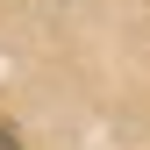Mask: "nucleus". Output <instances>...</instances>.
I'll list each match as a JSON object with an SVG mask.
<instances>
[{
  "mask_svg": "<svg viewBox=\"0 0 150 150\" xmlns=\"http://www.w3.org/2000/svg\"><path fill=\"white\" fill-rule=\"evenodd\" d=\"M0 150H22V136H14V129H7V122H0Z\"/></svg>",
  "mask_w": 150,
  "mask_h": 150,
  "instance_id": "1",
  "label": "nucleus"
}]
</instances>
